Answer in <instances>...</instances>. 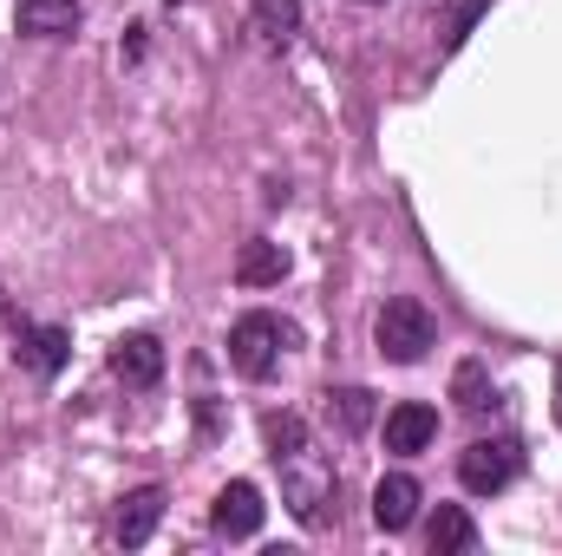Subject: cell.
<instances>
[{"mask_svg": "<svg viewBox=\"0 0 562 556\" xmlns=\"http://www.w3.org/2000/svg\"><path fill=\"white\" fill-rule=\"evenodd\" d=\"M288 276V249L281 243H243V256H236V281L243 288H276V281Z\"/></svg>", "mask_w": 562, "mask_h": 556, "instance_id": "5bb4252c", "label": "cell"}, {"mask_svg": "<svg viewBox=\"0 0 562 556\" xmlns=\"http://www.w3.org/2000/svg\"><path fill=\"white\" fill-rule=\"evenodd\" d=\"M373 341H380V354H386L393 367L425 360V354H431V341H438L431 308H425L419 294H393V301L380 308V321H373Z\"/></svg>", "mask_w": 562, "mask_h": 556, "instance_id": "7a4b0ae2", "label": "cell"}, {"mask_svg": "<svg viewBox=\"0 0 562 556\" xmlns=\"http://www.w3.org/2000/svg\"><path fill=\"white\" fill-rule=\"evenodd\" d=\"M157 524H164V491L144 485V491H132V498H119V511H112V544L138 551V544H150Z\"/></svg>", "mask_w": 562, "mask_h": 556, "instance_id": "52a82bcc", "label": "cell"}, {"mask_svg": "<svg viewBox=\"0 0 562 556\" xmlns=\"http://www.w3.org/2000/svg\"><path fill=\"white\" fill-rule=\"evenodd\" d=\"M210 524H216L223 537H256V531H262V491H256L249 478L223 485L216 504H210Z\"/></svg>", "mask_w": 562, "mask_h": 556, "instance_id": "8992f818", "label": "cell"}, {"mask_svg": "<svg viewBox=\"0 0 562 556\" xmlns=\"http://www.w3.org/2000/svg\"><path fill=\"white\" fill-rule=\"evenodd\" d=\"M13 26L26 40H72L86 26V7L79 0H13Z\"/></svg>", "mask_w": 562, "mask_h": 556, "instance_id": "5b68a950", "label": "cell"}, {"mask_svg": "<svg viewBox=\"0 0 562 556\" xmlns=\"http://www.w3.org/2000/svg\"><path fill=\"white\" fill-rule=\"evenodd\" d=\"M451 400H458L464 413H491V407H497V387H491V374H484L477 360H464V367L451 374Z\"/></svg>", "mask_w": 562, "mask_h": 556, "instance_id": "2e32d148", "label": "cell"}, {"mask_svg": "<svg viewBox=\"0 0 562 556\" xmlns=\"http://www.w3.org/2000/svg\"><path fill=\"white\" fill-rule=\"evenodd\" d=\"M276 465H281V504L307 531H321L334 518V458H321L314 445H294V452H281Z\"/></svg>", "mask_w": 562, "mask_h": 556, "instance_id": "6da1fadb", "label": "cell"}, {"mask_svg": "<svg viewBox=\"0 0 562 556\" xmlns=\"http://www.w3.org/2000/svg\"><path fill=\"white\" fill-rule=\"evenodd\" d=\"M249 26H256V40L281 53V46H294V33H301V0H256L249 7Z\"/></svg>", "mask_w": 562, "mask_h": 556, "instance_id": "7c38bea8", "label": "cell"}, {"mask_svg": "<svg viewBox=\"0 0 562 556\" xmlns=\"http://www.w3.org/2000/svg\"><path fill=\"white\" fill-rule=\"evenodd\" d=\"M425 544H431V556H464V551H477V524L464 518V504H438Z\"/></svg>", "mask_w": 562, "mask_h": 556, "instance_id": "4fadbf2b", "label": "cell"}, {"mask_svg": "<svg viewBox=\"0 0 562 556\" xmlns=\"http://www.w3.org/2000/svg\"><path fill=\"white\" fill-rule=\"evenodd\" d=\"M262 432H269V458L294 452V445H307V419L301 413H269L262 419Z\"/></svg>", "mask_w": 562, "mask_h": 556, "instance_id": "ac0fdd59", "label": "cell"}, {"mask_svg": "<svg viewBox=\"0 0 562 556\" xmlns=\"http://www.w3.org/2000/svg\"><path fill=\"white\" fill-rule=\"evenodd\" d=\"M419 518V485L406 478V471H393V478H380V491H373V524L393 537V531H406Z\"/></svg>", "mask_w": 562, "mask_h": 556, "instance_id": "8fae6325", "label": "cell"}, {"mask_svg": "<svg viewBox=\"0 0 562 556\" xmlns=\"http://www.w3.org/2000/svg\"><path fill=\"white\" fill-rule=\"evenodd\" d=\"M66 354H72V334H66V327H26L20 347H13V360H20L26 374H40V380H53V374L66 367Z\"/></svg>", "mask_w": 562, "mask_h": 556, "instance_id": "30bf717a", "label": "cell"}, {"mask_svg": "<svg viewBox=\"0 0 562 556\" xmlns=\"http://www.w3.org/2000/svg\"><path fill=\"white\" fill-rule=\"evenodd\" d=\"M360 7H380V0H360Z\"/></svg>", "mask_w": 562, "mask_h": 556, "instance_id": "d6986e66", "label": "cell"}, {"mask_svg": "<svg viewBox=\"0 0 562 556\" xmlns=\"http://www.w3.org/2000/svg\"><path fill=\"white\" fill-rule=\"evenodd\" d=\"M288 347H294V327L276 321V314H243V321L229 327V367H236L243 380H269Z\"/></svg>", "mask_w": 562, "mask_h": 556, "instance_id": "3957f363", "label": "cell"}, {"mask_svg": "<svg viewBox=\"0 0 562 556\" xmlns=\"http://www.w3.org/2000/svg\"><path fill=\"white\" fill-rule=\"evenodd\" d=\"M438 438V413L425 407V400H406V407H393L386 413V452H400V458H413Z\"/></svg>", "mask_w": 562, "mask_h": 556, "instance_id": "9c48e42d", "label": "cell"}, {"mask_svg": "<svg viewBox=\"0 0 562 556\" xmlns=\"http://www.w3.org/2000/svg\"><path fill=\"white\" fill-rule=\"evenodd\" d=\"M321 413H327V425H334L340 438H360V432L373 425V393H367V387H334Z\"/></svg>", "mask_w": 562, "mask_h": 556, "instance_id": "9a60e30c", "label": "cell"}, {"mask_svg": "<svg viewBox=\"0 0 562 556\" xmlns=\"http://www.w3.org/2000/svg\"><path fill=\"white\" fill-rule=\"evenodd\" d=\"M484 7H491V0H451V7H445V20H438V53H458Z\"/></svg>", "mask_w": 562, "mask_h": 556, "instance_id": "e0dca14e", "label": "cell"}, {"mask_svg": "<svg viewBox=\"0 0 562 556\" xmlns=\"http://www.w3.org/2000/svg\"><path fill=\"white\" fill-rule=\"evenodd\" d=\"M112 374H119L125 387H157V380H164V341H157V334H125V341H112Z\"/></svg>", "mask_w": 562, "mask_h": 556, "instance_id": "ba28073f", "label": "cell"}, {"mask_svg": "<svg viewBox=\"0 0 562 556\" xmlns=\"http://www.w3.org/2000/svg\"><path fill=\"white\" fill-rule=\"evenodd\" d=\"M517 471H524V445L517 438H471L458 452V478L477 498H497L504 485H517Z\"/></svg>", "mask_w": 562, "mask_h": 556, "instance_id": "277c9868", "label": "cell"}]
</instances>
